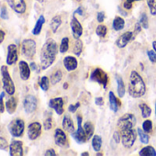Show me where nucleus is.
Instances as JSON below:
<instances>
[{"label": "nucleus", "instance_id": "nucleus-1", "mask_svg": "<svg viewBox=\"0 0 156 156\" xmlns=\"http://www.w3.org/2000/svg\"><path fill=\"white\" fill-rule=\"evenodd\" d=\"M57 52H58L57 43L52 39H49L42 46L41 51V65L42 70L49 68L53 63Z\"/></svg>", "mask_w": 156, "mask_h": 156}, {"label": "nucleus", "instance_id": "nucleus-2", "mask_svg": "<svg viewBox=\"0 0 156 156\" xmlns=\"http://www.w3.org/2000/svg\"><path fill=\"white\" fill-rule=\"evenodd\" d=\"M146 92V86L142 77L136 72L132 71L130 73L129 81V93L130 97L138 98L142 97Z\"/></svg>", "mask_w": 156, "mask_h": 156}, {"label": "nucleus", "instance_id": "nucleus-3", "mask_svg": "<svg viewBox=\"0 0 156 156\" xmlns=\"http://www.w3.org/2000/svg\"><path fill=\"white\" fill-rule=\"evenodd\" d=\"M1 73H2V82H3V87L6 93L12 96L15 93V86L14 82L12 81V78L9 73L8 67L3 65L1 67Z\"/></svg>", "mask_w": 156, "mask_h": 156}, {"label": "nucleus", "instance_id": "nucleus-4", "mask_svg": "<svg viewBox=\"0 0 156 156\" xmlns=\"http://www.w3.org/2000/svg\"><path fill=\"white\" fill-rule=\"evenodd\" d=\"M120 135H121V141L124 147L130 148L133 146L137 138V132L133 129V128L120 129Z\"/></svg>", "mask_w": 156, "mask_h": 156}, {"label": "nucleus", "instance_id": "nucleus-5", "mask_svg": "<svg viewBox=\"0 0 156 156\" xmlns=\"http://www.w3.org/2000/svg\"><path fill=\"white\" fill-rule=\"evenodd\" d=\"M24 129H25V123L20 119H14L9 125V133L13 137H21L24 133Z\"/></svg>", "mask_w": 156, "mask_h": 156}, {"label": "nucleus", "instance_id": "nucleus-6", "mask_svg": "<svg viewBox=\"0 0 156 156\" xmlns=\"http://www.w3.org/2000/svg\"><path fill=\"white\" fill-rule=\"evenodd\" d=\"M21 51H22V54L24 57H26L27 59H32L36 53V42L31 40V39H28V40H24L22 42V47H21Z\"/></svg>", "mask_w": 156, "mask_h": 156}, {"label": "nucleus", "instance_id": "nucleus-7", "mask_svg": "<svg viewBox=\"0 0 156 156\" xmlns=\"http://www.w3.org/2000/svg\"><path fill=\"white\" fill-rule=\"evenodd\" d=\"M136 124V118L133 114L127 113L119 118L118 121V127L120 129H132Z\"/></svg>", "mask_w": 156, "mask_h": 156}, {"label": "nucleus", "instance_id": "nucleus-8", "mask_svg": "<svg viewBox=\"0 0 156 156\" xmlns=\"http://www.w3.org/2000/svg\"><path fill=\"white\" fill-rule=\"evenodd\" d=\"M90 80L98 82V84L102 85L104 87V88H106L107 86H108V76L102 69L97 68L91 73Z\"/></svg>", "mask_w": 156, "mask_h": 156}, {"label": "nucleus", "instance_id": "nucleus-9", "mask_svg": "<svg viewBox=\"0 0 156 156\" xmlns=\"http://www.w3.org/2000/svg\"><path fill=\"white\" fill-rule=\"evenodd\" d=\"M77 124H78V128L73 133H72V136L76 140V142L84 143L87 140V137L84 128L82 127V117L81 116H77Z\"/></svg>", "mask_w": 156, "mask_h": 156}, {"label": "nucleus", "instance_id": "nucleus-10", "mask_svg": "<svg viewBox=\"0 0 156 156\" xmlns=\"http://www.w3.org/2000/svg\"><path fill=\"white\" fill-rule=\"evenodd\" d=\"M54 140L56 145L62 147V148H68L69 142L66 137V134L64 131L61 129H56L54 132Z\"/></svg>", "mask_w": 156, "mask_h": 156}, {"label": "nucleus", "instance_id": "nucleus-11", "mask_svg": "<svg viewBox=\"0 0 156 156\" xmlns=\"http://www.w3.org/2000/svg\"><path fill=\"white\" fill-rule=\"evenodd\" d=\"M24 109L28 114L33 113L37 108V99L34 96L29 95L24 99Z\"/></svg>", "mask_w": 156, "mask_h": 156}, {"label": "nucleus", "instance_id": "nucleus-12", "mask_svg": "<svg viewBox=\"0 0 156 156\" xmlns=\"http://www.w3.org/2000/svg\"><path fill=\"white\" fill-rule=\"evenodd\" d=\"M41 133V125L39 122H32L28 127V136L30 140H36Z\"/></svg>", "mask_w": 156, "mask_h": 156}, {"label": "nucleus", "instance_id": "nucleus-13", "mask_svg": "<svg viewBox=\"0 0 156 156\" xmlns=\"http://www.w3.org/2000/svg\"><path fill=\"white\" fill-rule=\"evenodd\" d=\"M9 7L17 13L23 14L26 11V3L24 0H7Z\"/></svg>", "mask_w": 156, "mask_h": 156}, {"label": "nucleus", "instance_id": "nucleus-14", "mask_svg": "<svg viewBox=\"0 0 156 156\" xmlns=\"http://www.w3.org/2000/svg\"><path fill=\"white\" fill-rule=\"evenodd\" d=\"M71 28H72V31H73V36L74 39H79L82 34H83V28L82 25L80 24V22L78 21V20L74 17L72 19L71 21Z\"/></svg>", "mask_w": 156, "mask_h": 156}, {"label": "nucleus", "instance_id": "nucleus-15", "mask_svg": "<svg viewBox=\"0 0 156 156\" xmlns=\"http://www.w3.org/2000/svg\"><path fill=\"white\" fill-rule=\"evenodd\" d=\"M18 61V49L15 44H10L8 47V57L7 63L9 65H12L16 63Z\"/></svg>", "mask_w": 156, "mask_h": 156}, {"label": "nucleus", "instance_id": "nucleus-16", "mask_svg": "<svg viewBox=\"0 0 156 156\" xmlns=\"http://www.w3.org/2000/svg\"><path fill=\"white\" fill-rule=\"evenodd\" d=\"M9 154L11 156H22L23 155V147L22 142L20 140H12L9 145Z\"/></svg>", "mask_w": 156, "mask_h": 156}, {"label": "nucleus", "instance_id": "nucleus-17", "mask_svg": "<svg viewBox=\"0 0 156 156\" xmlns=\"http://www.w3.org/2000/svg\"><path fill=\"white\" fill-rule=\"evenodd\" d=\"M49 107L53 108L58 115H62L63 113V99L62 98H52L49 102Z\"/></svg>", "mask_w": 156, "mask_h": 156}, {"label": "nucleus", "instance_id": "nucleus-18", "mask_svg": "<svg viewBox=\"0 0 156 156\" xmlns=\"http://www.w3.org/2000/svg\"><path fill=\"white\" fill-rule=\"evenodd\" d=\"M132 39H133V33L131 31H127V32L121 34L119 37V39L117 40L116 44H117V46L119 48L121 49V48H124Z\"/></svg>", "mask_w": 156, "mask_h": 156}, {"label": "nucleus", "instance_id": "nucleus-19", "mask_svg": "<svg viewBox=\"0 0 156 156\" xmlns=\"http://www.w3.org/2000/svg\"><path fill=\"white\" fill-rule=\"evenodd\" d=\"M20 73L22 80H28L30 76V68L28 63L24 61H20Z\"/></svg>", "mask_w": 156, "mask_h": 156}, {"label": "nucleus", "instance_id": "nucleus-20", "mask_svg": "<svg viewBox=\"0 0 156 156\" xmlns=\"http://www.w3.org/2000/svg\"><path fill=\"white\" fill-rule=\"evenodd\" d=\"M63 65L65 67V69L67 71H73L77 68V65H78V62H77V60L73 57V56H66L64 59H63Z\"/></svg>", "mask_w": 156, "mask_h": 156}, {"label": "nucleus", "instance_id": "nucleus-21", "mask_svg": "<svg viewBox=\"0 0 156 156\" xmlns=\"http://www.w3.org/2000/svg\"><path fill=\"white\" fill-rule=\"evenodd\" d=\"M62 128L68 131L69 133H73L74 130V126H73V122L71 119V117L69 115H65L63 119H62Z\"/></svg>", "mask_w": 156, "mask_h": 156}, {"label": "nucleus", "instance_id": "nucleus-22", "mask_svg": "<svg viewBox=\"0 0 156 156\" xmlns=\"http://www.w3.org/2000/svg\"><path fill=\"white\" fill-rule=\"evenodd\" d=\"M109 98V105H110V109L114 112H117L119 110V107L120 106V101L118 100L116 96L114 95L113 92H109L108 95Z\"/></svg>", "mask_w": 156, "mask_h": 156}, {"label": "nucleus", "instance_id": "nucleus-23", "mask_svg": "<svg viewBox=\"0 0 156 156\" xmlns=\"http://www.w3.org/2000/svg\"><path fill=\"white\" fill-rule=\"evenodd\" d=\"M17 105H18V101L15 98H10L7 102H6V108H7V111L9 113V114H13L15 111H16V108H17Z\"/></svg>", "mask_w": 156, "mask_h": 156}, {"label": "nucleus", "instance_id": "nucleus-24", "mask_svg": "<svg viewBox=\"0 0 156 156\" xmlns=\"http://www.w3.org/2000/svg\"><path fill=\"white\" fill-rule=\"evenodd\" d=\"M44 22H45V19H44V17L41 15V16L39 18V20H37V22H36V25H35L34 29L32 30V34H33V35H39V34L41 33V29H42V26H43Z\"/></svg>", "mask_w": 156, "mask_h": 156}, {"label": "nucleus", "instance_id": "nucleus-25", "mask_svg": "<svg viewBox=\"0 0 156 156\" xmlns=\"http://www.w3.org/2000/svg\"><path fill=\"white\" fill-rule=\"evenodd\" d=\"M116 80L118 83V94L119 98H123L125 95V85L122 78L119 75H116Z\"/></svg>", "mask_w": 156, "mask_h": 156}, {"label": "nucleus", "instance_id": "nucleus-26", "mask_svg": "<svg viewBox=\"0 0 156 156\" xmlns=\"http://www.w3.org/2000/svg\"><path fill=\"white\" fill-rule=\"evenodd\" d=\"M139 154L141 156H156V151L151 146H146L140 150Z\"/></svg>", "mask_w": 156, "mask_h": 156}, {"label": "nucleus", "instance_id": "nucleus-27", "mask_svg": "<svg viewBox=\"0 0 156 156\" xmlns=\"http://www.w3.org/2000/svg\"><path fill=\"white\" fill-rule=\"evenodd\" d=\"M124 26H125L124 20L120 17H116L113 21V29L117 31H119L124 29Z\"/></svg>", "mask_w": 156, "mask_h": 156}, {"label": "nucleus", "instance_id": "nucleus-28", "mask_svg": "<svg viewBox=\"0 0 156 156\" xmlns=\"http://www.w3.org/2000/svg\"><path fill=\"white\" fill-rule=\"evenodd\" d=\"M62 24V19L60 16H55L52 18L51 21V29L52 30V32H56L57 30L59 29V27Z\"/></svg>", "mask_w": 156, "mask_h": 156}, {"label": "nucleus", "instance_id": "nucleus-29", "mask_svg": "<svg viewBox=\"0 0 156 156\" xmlns=\"http://www.w3.org/2000/svg\"><path fill=\"white\" fill-rule=\"evenodd\" d=\"M92 146H93V149L95 150V151H99L101 150L102 139H101V137L99 135L94 136V138L92 140Z\"/></svg>", "mask_w": 156, "mask_h": 156}, {"label": "nucleus", "instance_id": "nucleus-30", "mask_svg": "<svg viewBox=\"0 0 156 156\" xmlns=\"http://www.w3.org/2000/svg\"><path fill=\"white\" fill-rule=\"evenodd\" d=\"M62 78V73L61 70H57L56 72H54L51 75V83L52 85H56L58 84Z\"/></svg>", "mask_w": 156, "mask_h": 156}, {"label": "nucleus", "instance_id": "nucleus-31", "mask_svg": "<svg viewBox=\"0 0 156 156\" xmlns=\"http://www.w3.org/2000/svg\"><path fill=\"white\" fill-rule=\"evenodd\" d=\"M84 129L86 131V134H87V140L90 139L93 134H94V130H95V128L93 126V124L90 122V121H87L85 123L84 125Z\"/></svg>", "mask_w": 156, "mask_h": 156}, {"label": "nucleus", "instance_id": "nucleus-32", "mask_svg": "<svg viewBox=\"0 0 156 156\" xmlns=\"http://www.w3.org/2000/svg\"><path fill=\"white\" fill-rule=\"evenodd\" d=\"M83 51V42L82 41H80L79 39H76L75 42H74V45H73V53L76 55V56H79L81 54Z\"/></svg>", "mask_w": 156, "mask_h": 156}, {"label": "nucleus", "instance_id": "nucleus-33", "mask_svg": "<svg viewBox=\"0 0 156 156\" xmlns=\"http://www.w3.org/2000/svg\"><path fill=\"white\" fill-rule=\"evenodd\" d=\"M140 110H141L142 118L147 119L148 117L151 116V108H150L147 104L141 103V104L140 105Z\"/></svg>", "mask_w": 156, "mask_h": 156}, {"label": "nucleus", "instance_id": "nucleus-34", "mask_svg": "<svg viewBox=\"0 0 156 156\" xmlns=\"http://www.w3.org/2000/svg\"><path fill=\"white\" fill-rule=\"evenodd\" d=\"M137 132H138V134H139V136H140V141H141L143 144H147V143L149 142V140H150V138H149V136L146 134V132L143 130V129H141L140 128H139V129H137Z\"/></svg>", "mask_w": 156, "mask_h": 156}, {"label": "nucleus", "instance_id": "nucleus-35", "mask_svg": "<svg viewBox=\"0 0 156 156\" xmlns=\"http://www.w3.org/2000/svg\"><path fill=\"white\" fill-rule=\"evenodd\" d=\"M68 49H69V39L65 37L62 40V42L60 45V52L64 53L68 51Z\"/></svg>", "mask_w": 156, "mask_h": 156}, {"label": "nucleus", "instance_id": "nucleus-36", "mask_svg": "<svg viewBox=\"0 0 156 156\" xmlns=\"http://www.w3.org/2000/svg\"><path fill=\"white\" fill-rule=\"evenodd\" d=\"M49 85H50L49 78L47 76L41 77V79L40 80V87H41V88L43 91H47L49 89Z\"/></svg>", "mask_w": 156, "mask_h": 156}, {"label": "nucleus", "instance_id": "nucleus-37", "mask_svg": "<svg viewBox=\"0 0 156 156\" xmlns=\"http://www.w3.org/2000/svg\"><path fill=\"white\" fill-rule=\"evenodd\" d=\"M96 32H97L98 36H99L100 38H104L107 35L108 29H107V27L105 25H99V26H98V28L96 30Z\"/></svg>", "mask_w": 156, "mask_h": 156}, {"label": "nucleus", "instance_id": "nucleus-38", "mask_svg": "<svg viewBox=\"0 0 156 156\" xmlns=\"http://www.w3.org/2000/svg\"><path fill=\"white\" fill-rule=\"evenodd\" d=\"M147 4L151 15H156V0H147Z\"/></svg>", "mask_w": 156, "mask_h": 156}, {"label": "nucleus", "instance_id": "nucleus-39", "mask_svg": "<svg viewBox=\"0 0 156 156\" xmlns=\"http://www.w3.org/2000/svg\"><path fill=\"white\" fill-rule=\"evenodd\" d=\"M142 129L146 133H150L152 130V122L149 119L145 120L142 124Z\"/></svg>", "mask_w": 156, "mask_h": 156}, {"label": "nucleus", "instance_id": "nucleus-40", "mask_svg": "<svg viewBox=\"0 0 156 156\" xmlns=\"http://www.w3.org/2000/svg\"><path fill=\"white\" fill-rule=\"evenodd\" d=\"M140 24L144 28V29H148L149 28V23H148V17L145 13H142L140 15Z\"/></svg>", "mask_w": 156, "mask_h": 156}, {"label": "nucleus", "instance_id": "nucleus-41", "mask_svg": "<svg viewBox=\"0 0 156 156\" xmlns=\"http://www.w3.org/2000/svg\"><path fill=\"white\" fill-rule=\"evenodd\" d=\"M51 127H52V120H51V118L49 117L44 121V129L46 130H49V129H51Z\"/></svg>", "mask_w": 156, "mask_h": 156}, {"label": "nucleus", "instance_id": "nucleus-42", "mask_svg": "<svg viewBox=\"0 0 156 156\" xmlns=\"http://www.w3.org/2000/svg\"><path fill=\"white\" fill-rule=\"evenodd\" d=\"M147 54H148L150 61L152 63H155L156 62V52H155V51H148Z\"/></svg>", "mask_w": 156, "mask_h": 156}, {"label": "nucleus", "instance_id": "nucleus-43", "mask_svg": "<svg viewBox=\"0 0 156 156\" xmlns=\"http://www.w3.org/2000/svg\"><path fill=\"white\" fill-rule=\"evenodd\" d=\"M136 1H140V0H125L124 2V8L126 9H130L132 8V4Z\"/></svg>", "mask_w": 156, "mask_h": 156}, {"label": "nucleus", "instance_id": "nucleus-44", "mask_svg": "<svg viewBox=\"0 0 156 156\" xmlns=\"http://www.w3.org/2000/svg\"><path fill=\"white\" fill-rule=\"evenodd\" d=\"M8 147H9V143H8L7 140H5L2 137H0V150H6Z\"/></svg>", "mask_w": 156, "mask_h": 156}, {"label": "nucleus", "instance_id": "nucleus-45", "mask_svg": "<svg viewBox=\"0 0 156 156\" xmlns=\"http://www.w3.org/2000/svg\"><path fill=\"white\" fill-rule=\"evenodd\" d=\"M4 96H5V92L0 95V113H3L4 110H5V105H4V102H3Z\"/></svg>", "mask_w": 156, "mask_h": 156}, {"label": "nucleus", "instance_id": "nucleus-46", "mask_svg": "<svg viewBox=\"0 0 156 156\" xmlns=\"http://www.w3.org/2000/svg\"><path fill=\"white\" fill-rule=\"evenodd\" d=\"M79 107H80V103H79V102H77L75 105H70L68 109H69V111H70V112H72V113H74V112L77 110V108H79Z\"/></svg>", "mask_w": 156, "mask_h": 156}, {"label": "nucleus", "instance_id": "nucleus-47", "mask_svg": "<svg viewBox=\"0 0 156 156\" xmlns=\"http://www.w3.org/2000/svg\"><path fill=\"white\" fill-rule=\"evenodd\" d=\"M0 16H1V18L3 20H8L9 19V15H8V10L6 9V7H3L1 9V14H0Z\"/></svg>", "mask_w": 156, "mask_h": 156}, {"label": "nucleus", "instance_id": "nucleus-48", "mask_svg": "<svg viewBox=\"0 0 156 156\" xmlns=\"http://www.w3.org/2000/svg\"><path fill=\"white\" fill-rule=\"evenodd\" d=\"M105 20V13L104 12H98V22H103Z\"/></svg>", "mask_w": 156, "mask_h": 156}, {"label": "nucleus", "instance_id": "nucleus-49", "mask_svg": "<svg viewBox=\"0 0 156 156\" xmlns=\"http://www.w3.org/2000/svg\"><path fill=\"white\" fill-rule=\"evenodd\" d=\"M44 155H46V156H55L56 152H55V151L53 149H49V150H47L45 151Z\"/></svg>", "mask_w": 156, "mask_h": 156}, {"label": "nucleus", "instance_id": "nucleus-50", "mask_svg": "<svg viewBox=\"0 0 156 156\" xmlns=\"http://www.w3.org/2000/svg\"><path fill=\"white\" fill-rule=\"evenodd\" d=\"M96 104L98 106H103L104 105V99L102 98H96Z\"/></svg>", "mask_w": 156, "mask_h": 156}, {"label": "nucleus", "instance_id": "nucleus-51", "mask_svg": "<svg viewBox=\"0 0 156 156\" xmlns=\"http://www.w3.org/2000/svg\"><path fill=\"white\" fill-rule=\"evenodd\" d=\"M5 39V32L0 30V43H1Z\"/></svg>", "mask_w": 156, "mask_h": 156}, {"label": "nucleus", "instance_id": "nucleus-52", "mask_svg": "<svg viewBox=\"0 0 156 156\" xmlns=\"http://www.w3.org/2000/svg\"><path fill=\"white\" fill-rule=\"evenodd\" d=\"M114 140H116V142L117 143H119V132H115V134H114Z\"/></svg>", "mask_w": 156, "mask_h": 156}, {"label": "nucleus", "instance_id": "nucleus-53", "mask_svg": "<svg viewBox=\"0 0 156 156\" xmlns=\"http://www.w3.org/2000/svg\"><path fill=\"white\" fill-rule=\"evenodd\" d=\"M74 14H79V15H82V14H83V9H82V7L78 8V9L74 11Z\"/></svg>", "mask_w": 156, "mask_h": 156}, {"label": "nucleus", "instance_id": "nucleus-54", "mask_svg": "<svg viewBox=\"0 0 156 156\" xmlns=\"http://www.w3.org/2000/svg\"><path fill=\"white\" fill-rule=\"evenodd\" d=\"M30 69H32L33 71H37V65L35 62H31L30 63Z\"/></svg>", "mask_w": 156, "mask_h": 156}, {"label": "nucleus", "instance_id": "nucleus-55", "mask_svg": "<svg viewBox=\"0 0 156 156\" xmlns=\"http://www.w3.org/2000/svg\"><path fill=\"white\" fill-rule=\"evenodd\" d=\"M152 47H153V50H154L155 52H156V41H154L152 42Z\"/></svg>", "mask_w": 156, "mask_h": 156}, {"label": "nucleus", "instance_id": "nucleus-56", "mask_svg": "<svg viewBox=\"0 0 156 156\" xmlns=\"http://www.w3.org/2000/svg\"><path fill=\"white\" fill-rule=\"evenodd\" d=\"M63 86H64V87H63V88H64V89H66V88L68 87V84H67V83H65Z\"/></svg>", "mask_w": 156, "mask_h": 156}, {"label": "nucleus", "instance_id": "nucleus-57", "mask_svg": "<svg viewBox=\"0 0 156 156\" xmlns=\"http://www.w3.org/2000/svg\"><path fill=\"white\" fill-rule=\"evenodd\" d=\"M81 155H83V156H87V155H89V153H88V152H84V153H82Z\"/></svg>", "mask_w": 156, "mask_h": 156}, {"label": "nucleus", "instance_id": "nucleus-58", "mask_svg": "<svg viewBox=\"0 0 156 156\" xmlns=\"http://www.w3.org/2000/svg\"><path fill=\"white\" fill-rule=\"evenodd\" d=\"M37 1H38V2H41H41H43V0H37Z\"/></svg>", "mask_w": 156, "mask_h": 156}, {"label": "nucleus", "instance_id": "nucleus-59", "mask_svg": "<svg viewBox=\"0 0 156 156\" xmlns=\"http://www.w3.org/2000/svg\"><path fill=\"white\" fill-rule=\"evenodd\" d=\"M155 115H156V102H155Z\"/></svg>", "mask_w": 156, "mask_h": 156}, {"label": "nucleus", "instance_id": "nucleus-60", "mask_svg": "<svg viewBox=\"0 0 156 156\" xmlns=\"http://www.w3.org/2000/svg\"><path fill=\"white\" fill-rule=\"evenodd\" d=\"M77 1H81V0H77Z\"/></svg>", "mask_w": 156, "mask_h": 156}]
</instances>
